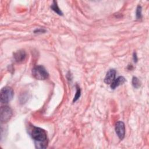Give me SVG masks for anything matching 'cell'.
Wrapping results in <instances>:
<instances>
[{
	"mask_svg": "<svg viewBox=\"0 0 149 149\" xmlns=\"http://www.w3.org/2000/svg\"><path fill=\"white\" fill-rule=\"evenodd\" d=\"M51 8L52 9V10H54L58 15H63L62 11L59 8V7H58L56 1H53V3H52V4L51 6Z\"/></svg>",
	"mask_w": 149,
	"mask_h": 149,
	"instance_id": "cell-9",
	"label": "cell"
},
{
	"mask_svg": "<svg viewBox=\"0 0 149 149\" xmlns=\"http://www.w3.org/2000/svg\"><path fill=\"white\" fill-rule=\"evenodd\" d=\"M115 132L118 137L122 140L125 135V127L123 122L119 121L115 125Z\"/></svg>",
	"mask_w": 149,
	"mask_h": 149,
	"instance_id": "cell-5",
	"label": "cell"
},
{
	"mask_svg": "<svg viewBox=\"0 0 149 149\" xmlns=\"http://www.w3.org/2000/svg\"><path fill=\"white\" fill-rule=\"evenodd\" d=\"M76 88H77V90H76V93L74 97V98H73V102L76 101L79 98V97H80V94H81V93H81L80 89L79 87H78L77 85H76Z\"/></svg>",
	"mask_w": 149,
	"mask_h": 149,
	"instance_id": "cell-11",
	"label": "cell"
},
{
	"mask_svg": "<svg viewBox=\"0 0 149 149\" xmlns=\"http://www.w3.org/2000/svg\"><path fill=\"white\" fill-rule=\"evenodd\" d=\"M31 136L34 140L36 147L44 148L47 146V136L46 132L38 127L33 126L31 129Z\"/></svg>",
	"mask_w": 149,
	"mask_h": 149,
	"instance_id": "cell-1",
	"label": "cell"
},
{
	"mask_svg": "<svg viewBox=\"0 0 149 149\" xmlns=\"http://www.w3.org/2000/svg\"><path fill=\"white\" fill-rule=\"evenodd\" d=\"M133 60H134V62H137V55H136V52H134L133 53Z\"/></svg>",
	"mask_w": 149,
	"mask_h": 149,
	"instance_id": "cell-14",
	"label": "cell"
},
{
	"mask_svg": "<svg viewBox=\"0 0 149 149\" xmlns=\"http://www.w3.org/2000/svg\"><path fill=\"white\" fill-rule=\"evenodd\" d=\"M125 81V79L123 76H119L113 81V82L111 84V88L112 89H115L119 86L122 84Z\"/></svg>",
	"mask_w": 149,
	"mask_h": 149,
	"instance_id": "cell-8",
	"label": "cell"
},
{
	"mask_svg": "<svg viewBox=\"0 0 149 149\" xmlns=\"http://www.w3.org/2000/svg\"><path fill=\"white\" fill-rule=\"evenodd\" d=\"M45 32V30L43 29H38L34 30V33H44Z\"/></svg>",
	"mask_w": 149,
	"mask_h": 149,
	"instance_id": "cell-13",
	"label": "cell"
},
{
	"mask_svg": "<svg viewBox=\"0 0 149 149\" xmlns=\"http://www.w3.org/2000/svg\"><path fill=\"white\" fill-rule=\"evenodd\" d=\"M26 53L24 50H19L14 54V59L17 62H22L26 59Z\"/></svg>",
	"mask_w": 149,
	"mask_h": 149,
	"instance_id": "cell-7",
	"label": "cell"
},
{
	"mask_svg": "<svg viewBox=\"0 0 149 149\" xmlns=\"http://www.w3.org/2000/svg\"><path fill=\"white\" fill-rule=\"evenodd\" d=\"M116 70L113 69H110L106 74L104 79V82L106 84H111L115 79Z\"/></svg>",
	"mask_w": 149,
	"mask_h": 149,
	"instance_id": "cell-6",
	"label": "cell"
},
{
	"mask_svg": "<svg viewBox=\"0 0 149 149\" xmlns=\"http://www.w3.org/2000/svg\"><path fill=\"white\" fill-rule=\"evenodd\" d=\"M12 116V111L8 106L2 107L0 111V120L2 123L7 122Z\"/></svg>",
	"mask_w": 149,
	"mask_h": 149,
	"instance_id": "cell-4",
	"label": "cell"
},
{
	"mask_svg": "<svg viewBox=\"0 0 149 149\" xmlns=\"http://www.w3.org/2000/svg\"><path fill=\"white\" fill-rule=\"evenodd\" d=\"M14 93L11 87H5L2 88L0 92V98L2 103H8L13 97Z\"/></svg>",
	"mask_w": 149,
	"mask_h": 149,
	"instance_id": "cell-3",
	"label": "cell"
},
{
	"mask_svg": "<svg viewBox=\"0 0 149 149\" xmlns=\"http://www.w3.org/2000/svg\"><path fill=\"white\" fill-rule=\"evenodd\" d=\"M142 8L140 6H138L136 9V18L137 19H140L142 17V14H141V11H142Z\"/></svg>",
	"mask_w": 149,
	"mask_h": 149,
	"instance_id": "cell-12",
	"label": "cell"
},
{
	"mask_svg": "<svg viewBox=\"0 0 149 149\" xmlns=\"http://www.w3.org/2000/svg\"><path fill=\"white\" fill-rule=\"evenodd\" d=\"M132 85L135 88H138L141 86V83L139 79L136 77H133L132 79Z\"/></svg>",
	"mask_w": 149,
	"mask_h": 149,
	"instance_id": "cell-10",
	"label": "cell"
},
{
	"mask_svg": "<svg viewBox=\"0 0 149 149\" xmlns=\"http://www.w3.org/2000/svg\"><path fill=\"white\" fill-rule=\"evenodd\" d=\"M32 75L38 80H45L49 76L45 68L41 65L36 66L32 69Z\"/></svg>",
	"mask_w": 149,
	"mask_h": 149,
	"instance_id": "cell-2",
	"label": "cell"
}]
</instances>
